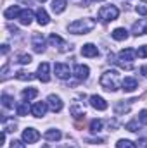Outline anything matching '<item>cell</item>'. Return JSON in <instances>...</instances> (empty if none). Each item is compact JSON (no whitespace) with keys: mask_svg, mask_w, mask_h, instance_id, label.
<instances>
[{"mask_svg":"<svg viewBox=\"0 0 147 148\" xmlns=\"http://www.w3.org/2000/svg\"><path fill=\"white\" fill-rule=\"evenodd\" d=\"M95 19L92 17H85V19H76L68 26V31L73 35H88L90 31H94L95 28Z\"/></svg>","mask_w":147,"mask_h":148,"instance_id":"1","label":"cell"},{"mask_svg":"<svg viewBox=\"0 0 147 148\" xmlns=\"http://www.w3.org/2000/svg\"><path fill=\"white\" fill-rule=\"evenodd\" d=\"M121 77L118 71H106V73L101 76V86L106 90V91H116L119 86H121Z\"/></svg>","mask_w":147,"mask_h":148,"instance_id":"2","label":"cell"},{"mask_svg":"<svg viewBox=\"0 0 147 148\" xmlns=\"http://www.w3.org/2000/svg\"><path fill=\"white\" fill-rule=\"evenodd\" d=\"M119 16V10L116 5H104L101 7L99 10V19H102L104 23H111V21H116Z\"/></svg>","mask_w":147,"mask_h":148,"instance_id":"3","label":"cell"},{"mask_svg":"<svg viewBox=\"0 0 147 148\" xmlns=\"http://www.w3.org/2000/svg\"><path fill=\"white\" fill-rule=\"evenodd\" d=\"M54 73H55V76H57L59 79H68V77L71 76V69H69V66H68V64L59 62V64H55V66H54Z\"/></svg>","mask_w":147,"mask_h":148,"instance_id":"4","label":"cell"},{"mask_svg":"<svg viewBox=\"0 0 147 148\" xmlns=\"http://www.w3.org/2000/svg\"><path fill=\"white\" fill-rule=\"evenodd\" d=\"M37 76L42 83H49V81H50V66H49L47 62H42V64L38 66Z\"/></svg>","mask_w":147,"mask_h":148,"instance_id":"5","label":"cell"},{"mask_svg":"<svg viewBox=\"0 0 147 148\" xmlns=\"http://www.w3.org/2000/svg\"><path fill=\"white\" fill-rule=\"evenodd\" d=\"M38 140H40V133H38L37 129L28 127V129L23 131V141L24 143H37Z\"/></svg>","mask_w":147,"mask_h":148,"instance_id":"6","label":"cell"},{"mask_svg":"<svg viewBox=\"0 0 147 148\" xmlns=\"http://www.w3.org/2000/svg\"><path fill=\"white\" fill-rule=\"evenodd\" d=\"M49 43H50L52 47H57L61 52H66V50H68V43L59 36V35H55V33H52V35L49 36Z\"/></svg>","mask_w":147,"mask_h":148,"instance_id":"7","label":"cell"},{"mask_svg":"<svg viewBox=\"0 0 147 148\" xmlns=\"http://www.w3.org/2000/svg\"><path fill=\"white\" fill-rule=\"evenodd\" d=\"M47 105L50 107L52 112H61L62 110V100L57 97V95H49L47 98Z\"/></svg>","mask_w":147,"mask_h":148,"instance_id":"8","label":"cell"},{"mask_svg":"<svg viewBox=\"0 0 147 148\" xmlns=\"http://www.w3.org/2000/svg\"><path fill=\"white\" fill-rule=\"evenodd\" d=\"M90 105H92L95 110H106V109H107V102H106L102 97H99V95H92V97H90Z\"/></svg>","mask_w":147,"mask_h":148,"instance_id":"9","label":"cell"},{"mask_svg":"<svg viewBox=\"0 0 147 148\" xmlns=\"http://www.w3.org/2000/svg\"><path fill=\"white\" fill-rule=\"evenodd\" d=\"M88 74H90V69H88V66H85V64H78V66L74 67V77H76L78 81H85V79L88 77Z\"/></svg>","mask_w":147,"mask_h":148,"instance_id":"10","label":"cell"},{"mask_svg":"<svg viewBox=\"0 0 147 148\" xmlns=\"http://www.w3.org/2000/svg\"><path fill=\"white\" fill-rule=\"evenodd\" d=\"M132 33L135 36H142V35H147V19H139L135 24H133V29Z\"/></svg>","mask_w":147,"mask_h":148,"instance_id":"11","label":"cell"},{"mask_svg":"<svg viewBox=\"0 0 147 148\" xmlns=\"http://www.w3.org/2000/svg\"><path fill=\"white\" fill-rule=\"evenodd\" d=\"M31 45H33V50H35L37 53H42V52L45 50V38L42 36L40 33H37V35H33V40H31Z\"/></svg>","mask_w":147,"mask_h":148,"instance_id":"12","label":"cell"},{"mask_svg":"<svg viewBox=\"0 0 147 148\" xmlns=\"http://www.w3.org/2000/svg\"><path fill=\"white\" fill-rule=\"evenodd\" d=\"M81 55L83 57H97L99 55V48L94 43H87L81 47Z\"/></svg>","mask_w":147,"mask_h":148,"instance_id":"13","label":"cell"},{"mask_svg":"<svg viewBox=\"0 0 147 148\" xmlns=\"http://www.w3.org/2000/svg\"><path fill=\"white\" fill-rule=\"evenodd\" d=\"M17 19H19V23H21L23 26H30L31 21H33V12H31L30 9H23Z\"/></svg>","mask_w":147,"mask_h":148,"instance_id":"14","label":"cell"},{"mask_svg":"<svg viewBox=\"0 0 147 148\" xmlns=\"http://www.w3.org/2000/svg\"><path fill=\"white\" fill-rule=\"evenodd\" d=\"M45 112H47V103L45 102H37V103L31 105V114L35 117H43Z\"/></svg>","mask_w":147,"mask_h":148,"instance_id":"15","label":"cell"},{"mask_svg":"<svg viewBox=\"0 0 147 148\" xmlns=\"http://www.w3.org/2000/svg\"><path fill=\"white\" fill-rule=\"evenodd\" d=\"M121 86H123V90H125V91L132 93V91H135V90H137L139 83H137V79H135V77H125V79H123V83H121Z\"/></svg>","mask_w":147,"mask_h":148,"instance_id":"16","label":"cell"},{"mask_svg":"<svg viewBox=\"0 0 147 148\" xmlns=\"http://www.w3.org/2000/svg\"><path fill=\"white\" fill-rule=\"evenodd\" d=\"M19 14H21L19 5H10L9 9H5V10H3V17H5V19H17V17H19Z\"/></svg>","mask_w":147,"mask_h":148,"instance_id":"17","label":"cell"},{"mask_svg":"<svg viewBox=\"0 0 147 148\" xmlns=\"http://www.w3.org/2000/svg\"><path fill=\"white\" fill-rule=\"evenodd\" d=\"M135 57H137V50H133V48H125V50H121V52H119V60L132 62Z\"/></svg>","mask_w":147,"mask_h":148,"instance_id":"18","label":"cell"},{"mask_svg":"<svg viewBox=\"0 0 147 148\" xmlns=\"http://www.w3.org/2000/svg\"><path fill=\"white\" fill-rule=\"evenodd\" d=\"M37 21L40 26H47L49 23H50V17H49V14H47V10L43 9V7H40L37 10Z\"/></svg>","mask_w":147,"mask_h":148,"instance_id":"19","label":"cell"},{"mask_svg":"<svg viewBox=\"0 0 147 148\" xmlns=\"http://www.w3.org/2000/svg\"><path fill=\"white\" fill-rule=\"evenodd\" d=\"M69 112H71V115H73L74 119H81V117L85 119V109H83V105H80V103H76V102L71 105Z\"/></svg>","mask_w":147,"mask_h":148,"instance_id":"20","label":"cell"},{"mask_svg":"<svg viewBox=\"0 0 147 148\" xmlns=\"http://www.w3.org/2000/svg\"><path fill=\"white\" fill-rule=\"evenodd\" d=\"M43 138H45L47 141H59V140L62 138V134H61L59 129H49V131H45Z\"/></svg>","mask_w":147,"mask_h":148,"instance_id":"21","label":"cell"},{"mask_svg":"<svg viewBox=\"0 0 147 148\" xmlns=\"http://www.w3.org/2000/svg\"><path fill=\"white\" fill-rule=\"evenodd\" d=\"M37 95H38V90H37V88H26V90H23V93H21V97H23V100H24V102L33 100Z\"/></svg>","mask_w":147,"mask_h":148,"instance_id":"22","label":"cell"},{"mask_svg":"<svg viewBox=\"0 0 147 148\" xmlns=\"http://www.w3.org/2000/svg\"><path fill=\"white\" fill-rule=\"evenodd\" d=\"M132 102H135V100H128V103H125V102H119L116 107H114V112L118 114V115H121V114H126V112H130V105H132Z\"/></svg>","mask_w":147,"mask_h":148,"instance_id":"23","label":"cell"},{"mask_svg":"<svg viewBox=\"0 0 147 148\" xmlns=\"http://www.w3.org/2000/svg\"><path fill=\"white\" fill-rule=\"evenodd\" d=\"M111 35H112V38H114V40L123 41V40H126V38H128V31H126L125 28H116Z\"/></svg>","mask_w":147,"mask_h":148,"instance_id":"24","label":"cell"},{"mask_svg":"<svg viewBox=\"0 0 147 148\" xmlns=\"http://www.w3.org/2000/svg\"><path fill=\"white\" fill-rule=\"evenodd\" d=\"M2 124H3V131H5V133H14V131H16V127H17V124H16L14 121L7 119V117H3V119H2Z\"/></svg>","mask_w":147,"mask_h":148,"instance_id":"25","label":"cell"},{"mask_svg":"<svg viewBox=\"0 0 147 148\" xmlns=\"http://www.w3.org/2000/svg\"><path fill=\"white\" fill-rule=\"evenodd\" d=\"M52 10L55 14H61L66 10V0H52Z\"/></svg>","mask_w":147,"mask_h":148,"instance_id":"26","label":"cell"},{"mask_svg":"<svg viewBox=\"0 0 147 148\" xmlns=\"http://www.w3.org/2000/svg\"><path fill=\"white\" fill-rule=\"evenodd\" d=\"M16 77L19 81H31V79H35L38 76H35V74H31V73H26V71H19V73L16 74Z\"/></svg>","mask_w":147,"mask_h":148,"instance_id":"27","label":"cell"},{"mask_svg":"<svg viewBox=\"0 0 147 148\" xmlns=\"http://www.w3.org/2000/svg\"><path fill=\"white\" fill-rule=\"evenodd\" d=\"M2 105H3L5 109H12V107H14V98L3 93V95H2Z\"/></svg>","mask_w":147,"mask_h":148,"instance_id":"28","label":"cell"},{"mask_svg":"<svg viewBox=\"0 0 147 148\" xmlns=\"http://www.w3.org/2000/svg\"><path fill=\"white\" fill-rule=\"evenodd\" d=\"M28 112H31V109L28 107V102H23V103H19L17 105V115H28Z\"/></svg>","mask_w":147,"mask_h":148,"instance_id":"29","label":"cell"},{"mask_svg":"<svg viewBox=\"0 0 147 148\" xmlns=\"http://www.w3.org/2000/svg\"><path fill=\"white\" fill-rule=\"evenodd\" d=\"M90 131H92V133H99V131H102V121L94 119V121L90 122Z\"/></svg>","mask_w":147,"mask_h":148,"instance_id":"30","label":"cell"},{"mask_svg":"<svg viewBox=\"0 0 147 148\" xmlns=\"http://www.w3.org/2000/svg\"><path fill=\"white\" fill-rule=\"evenodd\" d=\"M116 148H137V145L133 141H130V140H119L116 143Z\"/></svg>","mask_w":147,"mask_h":148,"instance_id":"31","label":"cell"},{"mask_svg":"<svg viewBox=\"0 0 147 148\" xmlns=\"http://www.w3.org/2000/svg\"><path fill=\"white\" fill-rule=\"evenodd\" d=\"M135 10H137L140 16H147V0H140L139 5L135 7Z\"/></svg>","mask_w":147,"mask_h":148,"instance_id":"32","label":"cell"},{"mask_svg":"<svg viewBox=\"0 0 147 148\" xmlns=\"http://www.w3.org/2000/svg\"><path fill=\"white\" fill-rule=\"evenodd\" d=\"M16 62H19V64H30V62H31V55H28V53H19V55L16 57Z\"/></svg>","mask_w":147,"mask_h":148,"instance_id":"33","label":"cell"},{"mask_svg":"<svg viewBox=\"0 0 147 148\" xmlns=\"http://www.w3.org/2000/svg\"><path fill=\"white\" fill-rule=\"evenodd\" d=\"M128 131H132V133H135V131H139V121H130L126 126H125Z\"/></svg>","mask_w":147,"mask_h":148,"instance_id":"34","label":"cell"},{"mask_svg":"<svg viewBox=\"0 0 147 148\" xmlns=\"http://www.w3.org/2000/svg\"><path fill=\"white\" fill-rule=\"evenodd\" d=\"M137 55H139L140 59H146V57H147V45L139 47V50H137Z\"/></svg>","mask_w":147,"mask_h":148,"instance_id":"35","label":"cell"},{"mask_svg":"<svg viewBox=\"0 0 147 148\" xmlns=\"http://www.w3.org/2000/svg\"><path fill=\"white\" fill-rule=\"evenodd\" d=\"M139 121H140L142 124H146V126H147V109L140 110V114H139Z\"/></svg>","mask_w":147,"mask_h":148,"instance_id":"36","label":"cell"},{"mask_svg":"<svg viewBox=\"0 0 147 148\" xmlns=\"http://www.w3.org/2000/svg\"><path fill=\"white\" fill-rule=\"evenodd\" d=\"M10 148H26V147H24V143H23V141H19V140H14V141L10 143Z\"/></svg>","mask_w":147,"mask_h":148,"instance_id":"37","label":"cell"},{"mask_svg":"<svg viewBox=\"0 0 147 148\" xmlns=\"http://www.w3.org/2000/svg\"><path fill=\"white\" fill-rule=\"evenodd\" d=\"M137 148H147V140H139L137 141Z\"/></svg>","mask_w":147,"mask_h":148,"instance_id":"38","label":"cell"},{"mask_svg":"<svg viewBox=\"0 0 147 148\" xmlns=\"http://www.w3.org/2000/svg\"><path fill=\"white\" fill-rule=\"evenodd\" d=\"M7 53H9V45L3 43V45H2V55H7Z\"/></svg>","mask_w":147,"mask_h":148,"instance_id":"39","label":"cell"},{"mask_svg":"<svg viewBox=\"0 0 147 148\" xmlns=\"http://www.w3.org/2000/svg\"><path fill=\"white\" fill-rule=\"evenodd\" d=\"M88 143H97V145H101V143H104V140H102V138H97V140H88Z\"/></svg>","mask_w":147,"mask_h":148,"instance_id":"40","label":"cell"},{"mask_svg":"<svg viewBox=\"0 0 147 148\" xmlns=\"http://www.w3.org/2000/svg\"><path fill=\"white\" fill-rule=\"evenodd\" d=\"M140 73H142V74H144V76H146V77H147V66H144V67L140 69Z\"/></svg>","mask_w":147,"mask_h":148,"instance_id":"41","label":"cell"},{"mask_svg":"<svg viewBox=\"0 0 147 148\" xmlns=\"http://www.w3.org/2000/svg\"><path fill=\"white\" fill-rule=\"evenodd\" d=\"M62 148H78V147H76L74 143H69V145H64V147H62Z\"/></svg>","mask_w":147,"mask_h":148,"instance_id":"42","label":"cell"},{"mask_svg":"<svg viewBox=\"0 0 147 148\" xmlns=\"http://www.w3.org/2000/svg\"><path fill=\"white\" fill-rule=\"evenodd\" d=\"M9 29H10V31H14V33H17V28H16V26H9Z\"/></svg>","mask_w":147,"mask_h":148,"instance_id":"43","label":"cell"},{"mask_svg":"<svg viewBox=\"0 0 147 148\" xmlns=\"http://www.w3.org/2000/svg\"><path fill=\"white\" fill-rule=\"evenodd\" d=\"M21 2H28V3H30V2H31V0H21Z\"/></svg>","mask_w":147,"mask_h":148,"instance_id":"44","label":"cell"},{"mask_svg":"<svg viewBox=\"0 0 147 148\" xmlns=\"http://www.w3.org/2000/svg\"><path fill=\"white\" fill-rule=\"evenodd\" d=\"M94 2H102V0H94Z\"/></svg>","mask_w":147,"mask_h":148,"instance_id":"45","label":"cell"},{"mask_svg":"<svg viewBox=\"0 0 147 148\" xmlns=\"http://www.w3.org/2000/svg\"><path fill=\"white\" fill-rule=\"evenodd\" d=\"M38 2H45V0H38Z\"/></svg>","mask_w":147,"mask_h":148,"instance_id":"46","label":"cell"}]
</instances>
